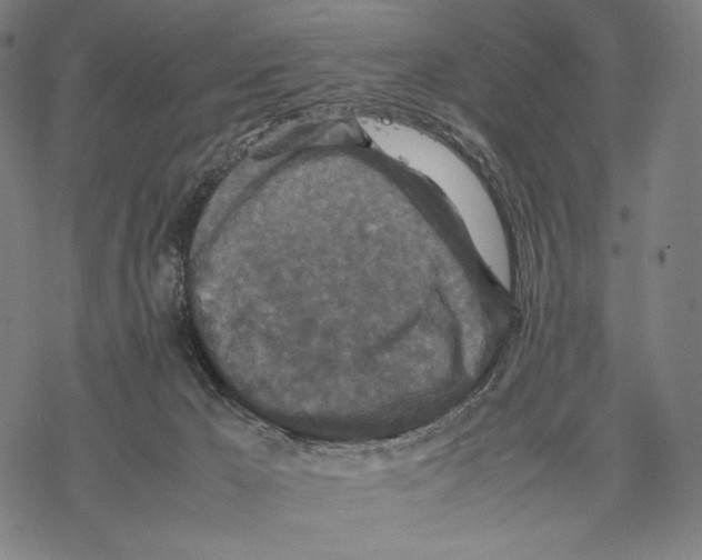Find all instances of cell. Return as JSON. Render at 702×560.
Wrapping results in <instances>:
<instances>
[{
	"label": "cell",
	"mask_w": 702,
	"mask_h": 560,
	"mask_svg": "<svg viewBox=\"0 0 702 560\" xmlns=\"http://www.w3.org/2000/svg\"><path fill=\"white\" fill-rule=\"evenodd\" d=\"M377 143L390 156L430 177L444 190L463 216L490 272L505 288L510 287V259L497 217L470 172L452 160L419 151L404 131L392 124H387L379 131Z\"/></svg>",
	"instance_id": "1"
}]
</instances>
